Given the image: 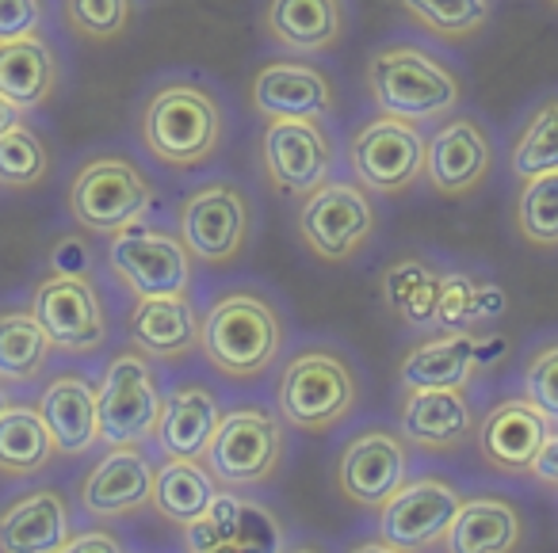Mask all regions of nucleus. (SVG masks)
<instances>
[{
	"mask_svg": "<svg viewBox=\"0 0 558 553\" xmlns=\"http://www.w3.org/2000/svg\"><path fill=\"white\" fill-rule=\"evenodd\" d=\"M65 207L81 230L116 237L119 230L146 218V210L154 207V184L131 157L100 153L73 172Z\"/></svg>",
	"mask_w": 558,
	"mask_h": 553,
	"instance_id": "39448f33",
	"label": "nucleus"
},
{
	"mask_svg": "<svg viewBox=\"0 0 558 553\" xmlns=\"http://www.w3.org/2000/svg\"><path fill=\"white\" fill-rule=\"evenodd\" d=\"M478 420L463 390H405L398 408V435L428 454L459 451Z\"/></svg>",
	"mask_w": 558,
	"mask_h": 553,
	"instance_id": "412c9836",
	"label": "nucleus"
},
{
	"mask_svg": "<svg viewBox=\"0 0 558 553\" xmlns=\"http://www.w3.org/2000/svg\"><path fill=\"white\" fill-rule=\"evenodd\" d=\"M70 542V504L58 489H35L0 512V553H58Z\"/></svg>",
	"mask_w": 558,
	"mask_h": 553,
	"instance_id": "a878e982",
	"label": "nucleus"
},
{
	"mask_svg": "<svg viewBox=\"0 0 558 553\" xmlns=\"http://www.w3.org/2000/svg\"><path fill=\"white\" fill-rule=\"evenodd\" d=\"M54 352L47 329L32 309H0V382H35Z\"/></svg>",
	"mask_w": 558,
	"mask_h": 553,
	"instance_id": "7c9ffc66",
	"label": "nucleus"
},
{
	"mask_svg": "<svg viewBox=\"0 0 558 553\" xmlns=\"http://www.w3.org/2000/svg\"><path fill=\"white\" fill-rule=\"evenodd\" d=\"M288 553H322L318 545H295V550H288Z\"/></svg>",
	"mask_w": 558,
	"mask_h": 553,
	"instance_id": "09e8293b",
	"label": "nucleus"
},
{
	"mask_svg": "<svg viewBox=\"0 0 558 553\" xmlns=\"http://www.w3.org/2000/svg\"><path fill=\"white\" fill-rule=\"evenodd\" d=\"M12 405V397H9V390H4V382H0V413Z\"/></svg>",
	"mask_w": 558,
	"mask_h": 553,
	"instance_id": "de8ad7c7",
	"label": "nucleus"
},
{
	"mask_svg": "<svg viewBox=\"0 0 558 553\" xmlns=\"http://www.w3.org/2000/svg\"><path fill=\"white\" fill-rule=\"evenodd\" d=\"M43 24V0H0V42L35 35Z\"/></svg>",
	"mask_w": 558,
	"mask_h": 553,
	"instance_id": "79ce46f5",
	"label": "nucleus"
},
{
	"mask_svg": "<svg viewBox=\"0 0 558 553\" xmlns=\"http://www.w3.org/2000/svg\"><path fill=\"white\" fill-rule=\"evenodd\" d=\"M349 553H405V550H398V545H390V542H383V538H379V542H356Z\"/></svg>",
	"mask_w": 558,
	"mask_h": 553,
	"instance_id": "49530a36",
	"label": "nucleus"
},
{
	"mask_svg": "<svg viewBox=\"0 0 558 553\" xmlns=\"http://www.w3.org/2000/svg\"><path fill=\"white\" fill-rule=\"evenodd\" d=\"M24 115H27V111L20 108V103H12L9 96L0 93V134H9L12 126H20V123H24Z\"/></svg>",
	"mask_w": 558,
	"mask_h": 553,
	"instance_id": "a18cd8bd",
	"label": "nucleus"
},
{
	"mask_svg": "<svg viewBox=\"0 0 558 553\" xmlns=\"http://www.w3.org/2000/svg\"><path fill=\"white\" fill-rule=\"evenodd\" d=\"M524 397L532 401L550 423H558V340H550L539 352L527 355Z\"/></svg>",
	"mask_w": 558,
	"mask_h": 553,
	"instance_id": "ea45409f",
	"label": "nucleus"
},
{
	"mask_svg": "<svg viewBox=\"0 0 558 553\" xmlns=\"http://www.w3.org/2000/svg\"><path fill=\"white\" fill-rule=\"evenodd\" d=\"M517 230L527 245L558 248V169L524 180L517 195Z\"/></svg>",
	"mask_w": 558,
	"mask_h": 553,
	"instance_id": "c9c22d12",
	"label": "nucleus"
},
{
	"mask_svg": "<svg viewBox=\"0 0 558 553\" xmlns=\"http://www.w3.org/2000/svg\"><path fill=\"white\" fill-rule=\"evenodd\" d=\"M509 164L520 180L558 169V96L543 100L527 115V123L520 126L517 142L509 149Z\"/></svg>",
	"mask_w": 558,
	"mask_h": 553,
	"instance_id": "f704fd0d",
	"label": "nucleus"
},
{
	"mask_svg": "<svg viewBox=\"0 0 558 553\" xmlns=\"http://www.w3.org/2000/svg\"><path fill=\"white\" fill-rule=\"evenodd\" d=\"M360 401V378L333 347H306L288 359L276 385L279 420L306 435H326L352 416Z\"/></svg>",
	"mask_w": 558,
	"mask_h": 553,
	"instance_id": "20e7f679",
	"label": "nucleus"
},
{
	"mask_svg": "<svg viewBox=\"0 0 558 553\" xmlns=\"http://www.w3.org/2000/svg\"><path fill=\"white\" fill-rule=\"evenodd\" d=\"M62 16L70 24V32L108 42L131 27L134 0H62Z\"/></svg>",
	"mask_w": 558,
	"mask_h": 553,
	"instance_id": "4c0bfd02",
	"label": "nucleus"
},
{
	"mask_svg": "<svg viewBox=\"0 0 558 553\" xmlns=\"http://www.w3.org/2000/svg\"><path fill=\"white\" fill-rule=\"evenodd\" d=\"M459 504H463V496L444 477L402 481V489L379 507V538L405 553L433 550L444 542Z\"/></svg>",
	"mask_w": 558,
	"mask_h": 553,
	"instance_id": "4468645a",
	"label": "nucleus"
},
{
	"mask_svg": "<svg viewBox=\"0 0 558 553\" xmlns=\"http://www.w3.org/2000/svg\"><path fill=\"white\" fill-rule=\"evenodd\" d=\"M283 317L264 294L226 291L199 317V352L222 378L253 382L283 352Z\"/></svg>",
	"mask_w": 558,
	"mask_h": 553,
	"instance_id": "f03ea898",
	"label": "nucleus"
},
{
	"mask_svg": "<svg viewBox=\"0 0 558 553\" xmlns=\"http://www.w3.org/2000/svg\"><path fill=\"white\" fill-rule=\"evenodd\" d=\"M126 336L142 355L157 362H177L199 347V317L192 294H161L138 298L126 317Z\"/></svg>",
	"mask_w": 558,
	"mask_h": 553,
	"instance_id": "5701e85b",
	"label": "nucleus"
},
{
	"mask_svg": "<svg viewBox=\"0 0 558 553\" xmlns=\"http://www.w3.org/2000/svg\"><path fill=\"white\" fill-rule=\"evenodd\" d=\"M50 275H81L88 279V271H93V248H88L85 237H77V233H65V237H58L54 245H50Z\"/></svg>",
	"mask_w": 558,
	"mask_h": 553,
	"instance_id": "a19ab883",
	"label": "nucleus"
},
{
	"mask_svg": "<svg viewBox=\"0 0 558 553\" xmlns=\"http://www.w3.org/2000/svg\"><path fill=\"white\" fill-rule=\"evenodd\" d=\"M180 237L195 260L226 268L253 237V202L230 180H207L180 207Z\"/></svg>",
	"mask_w": 558,
	"mask_h": 553,
	"instance_id": "9b49d317",
	"label": "nucleus"
},
{
	"mask_svg": "<svg viewBox=\"0 0 558 553\" xmlns=\"http://www.w3.org/2000/svg\"><path fill=\"white\" fill-rule=\"evenodd\" d=\"M550 4H558V0H550Z\"/></svg>",
	"mask_w": 558,
	"mask_h": 553,
	"instance_id": "8fccbe9b",
	"label": "nucleus"
},
{
	"mask_svg": "<svg viewBox=\"0 0 558 553\" xmlns=\"http://www.w3.org/2000/svg\"><path fill=\"white\" fill-rule=\"evenodd\" d=\"M222 420L218 393L199 382H184L165 393L161 423H157V446L169 458H203Z\"/></svg>",
	"mask_w": 558,
	"mask_h": 553,
	"instance_id": "393cba45",
	"label": "nucleus"
},
{
	"mask_svg": "<svg viewBox=\"0 0 558 553\" xmlns=\"http://www.w3.org/2000/svg\"><path fill=\"white\" fill-rule=\"evenodd\" d=\"M47 420L58 454L81 458L100 443V413H96V385L81 374H58L47 382L35 405Z\"/></svg>",
	"mask_w": 558,
	"mask_h": 553,
	"instance_id": "b1692460",
	"label": "nucleus"
},
{
	"mask_svg": "<svg viewBox=\"0 0 558 553\" xmlns=\"http://www.w3.org/2000/svg\"><path fill=\"white\" fill-rule=\"evenodd\" d=\"M405 12L440 39H474L494 16V0H402Z\"/></svg>",
	"mask_w": 558,
	"mask_h": 553,
	"instance_id": "e433bc0d",
	"label": "nucleus"
},
{
	"mask_svg": "<svg viewBox=\"0 0 558 553\" xmlns=\"http://www.w3.org/2000/svg\"><path fill=\"white\" fill-rule=\"evenodd\" d=\"M260 164L271 187L306 195L333 176V134L322 126V119H268L260 134Z\"/></svg>",
	"mask_w": 558,
	"mask_h": 553,
	"instance_id": "f8f14e48",
	"label": "nucleus"
},
{
	"mask_svg": "<svg viewBox=\"0 0 558 553\" xmlns=\"http://www.w3.org/2000/svg\"><path fill=\"white\" fill-rule=\"evenodd\" d=\"M428 138L417 123L398 115H375L349 138V164L375 195H405L425 176Z\"/></svg>",
	"mask_w": 558,
	"mask_h": 553,
	"instance_id": "1a4fd4ad",
	"label": "nucleus"
},
{
	"mask_svg": "<svg viewBox=\"0 0 558 553\" xmlns=\"http://www.w3.org/2000/svg\"><path fill=\"white\" fill-rule=\"evenodd\" d=\"M58 54L39 32L24 35V39L0 42V93L24 111L47 108L50 96L58 93Z\"/></svg>",
	"mask_w": 558,
	"mask_h": 553,
	"instance_id": "bb28decb",
	"label": "nucleus"
},
{
	"mask_svg": "<svg viewBox=\"0 0 558 553\" xmlns=\"http://www.w3.org/2000/svg\"><path fill=\"white\" fill-rule=\"evenodd\" d=\"M215 496L218 481L203 458H169L154 474V507L177 527H192Z\"/></svg>",
	"mask_w": 558,
	"mask_h": 553,
	"instance_id": "c85d7f7f",
	"label": "nucleus"
},
{
	"mask_svg": "<svg viewBox=\"0 0 558 553\" xmlns=\"http://www.w3.org/2000/svg\"><path fill=\"white\" fill-rule=\"evenodd\" d=\"M367 93L383 115L410 123H444L463 103V81L421 47L390 42L367 58Z\"/></svg>",
	"mask_w": 558,
	"mask_h": 553,
	"instance_id": "7ed1b4c3",
	"label": "nucleus"
},
{
	"mask_svg": "<svg viewBox=\"0 0 558 553\" xmlns=\"http://www.w3.org/2000/svg\"><path fill=\"white\" fill-rule=\"evenodd\" d=\"M524 538V519L501 496L463 500L444 534L448 553H512Z\"/></svg>",
	"mask_w": 558,
	"mask_h": 553,
	"instance_id": "cd10ccee",
	"label": "nucleus"
},
{
	"mask_svg": "<svg viewBox=\"0 0 558 553\" xmlns=\"http://www.w3.org/2000/svg\"><path fill=\"white\" fill-rule=\"evenodd\" d=\"M494 172V146L478 119L448 115L436 126L425 157V180L444 199H463L478 192Z\"/></svg>",
	"mask_w": 558,
	"mask_h": 553,
	"instance_id": "a211bd4d",
	"label": "nucleus"
},
{
	"mask_svg": "<svg viewBox=\"0 0 558 553\" xmlns=\"http://www.w3.org/2000/svg\"><path fill=\"white\" fill-rule=\"evenodd\" d=\"M154 462L142 446H108L81 481V504L96 519H131L154 507Z\"/></svg>",
	"mask_w": 558,
	"mask_h": 553,
	"instance_id": "6ab92c4d",
	"label": "nucleus"
},
{
	"mask_svg": "<svg viewBox=\"0 0 558 553\" xmlns=\"http://www.w3.org/2000/svg\"><path fill=\"white\" fill-rule=\"evenodd\" d=\"M58 553H123V542L111 530H85V534H70V542Z\"/></svg>",
	"mask_w": 558,
	"mask_h": 553,
	"instance_id": "37998d69",
	"label": "nucleus"
},
{
	"mask_svg": "<svg viewBox=\"0 0 558 553\" xmlns=\"http://www.w3.org/2000/svg\"><path fill=\"white\" fill-rule=\"evenodd\" d=\"M532 477H535V481H543V484H550V489L558 492V431H550L547 443H543V451L535 454Z\"/></svg>",
	"mask_w": 558,
	"mask_h": 553,
	"instance_id": "c03bdc74",
	"label": "nucleus"
},
{
	"mask_svg": "<svg viewBox=\"0 0 558 553\" xmlns=\"http://www.w3.org/2000/svg\"><path fill=\"white\" fill-rule=\"evenodd\" d=\"M108 263L116 279L134 298H161V294H192L195 256L180 233L154 225H126L111 237Z\"/></svg>",
	"mask_w": 558,
	"mask_h": 553,
	"instance_id": "9d476101",
	"label": "nucleus"
},
{
	"mask_svg": "<svg viewBox=\"0 0 558 553\" xmlns=\"http://www.w3.org/2000/svg\"><path fill=\"white\" fill-rule=\"evenodd\" d=\"M165 393L157 367L138 347L119 352L104 367L96 385V413H100V443L108 446H146L157 439Z\"/></svg>",
	"mask_w": 558,
	"mask_h": 553,
	"instance_id": "423d86ee",
	"label": "nucleus"
},
{
	"mask_svg": "<svg viewBox=\"0 0 558 553\" xmlns=\"http://www.w3.org/2000/svg\"><path fill=\"white\" fill-rule=\"evenodd\" d=\"M260 27L271 42L291 54H329L344 39L349 9L344 0H268L260 12Z\"/></svg>",
	"mask_w": 558,
	"mask_h": 553,
	"instance_id": "4be33fe9",
	"label": "nucleus"
},
{
	"mask_svg": "<svg viewBox=\"0 0 558 553\" xmlns=\"http://www.w3.org/2000/svg\"><path fill=\"white\" fill-rule=\"evenodd\" d=\"M509 352V340L474 336V332H440L421 340L398 367L402 390H466L474 370L497 362Z\"/></svg>",
	"mask_w": 558,
	"mask_h": 553,
	"instance_id": "f3484780",
	"label": "nucleus"
},
{
	"mask_svg": "<svg viewBox=\"0 0 558 553\" xmlns=\"http://www.w3.org/2000/svg\"><path fill=\"white\" fill-rule=\"evenodd\" d=\"M32 314L47 329L50 344L65 355H93L108 340V314L100 291L81 275H47L35 286Z\"/></svg>",
	"mask_w": 558,
	"mask_h": 553,
	"instance_id": "ddd939ff",
	"label": "nucleus"
},
{
	"mask_svg": "<svg viewBox=\"0 0 558 553\" xmlns=\"http://www.w3.org/2000/svg\"><path fill=\"white\" fill-rule=\"evenodd\" d=\"M138 142L157 164L199 169L222 149L226 111L207 85L192 77H169L142 103Z\"/></svg>",
	"mask_w": 558,
	"mask_h": 553,
	"instance_id": "f257e3e1",
	"label": "nucleus"
},
{
	"mask_svg": "<svg viewBox=\"0 0 558 553\" xmlns=\"http://www.w3.org/2000/svg\"><path fill=\"white\" fill-rule=\"evenodd\" d=\"M283 454H288V439L279 416L260 405H241L233 413H222L203 462L218 484L248 489V484H268L283 466Z\"/></svg>",
	"mask_w": 558,
	"mask_h": 553,
	"instance_id": "0eeeda50",
	"label": "nucleus"
},
{
	"mask_svg": "<svg viewBox=\"0 0 558 553\" xmlns=\"http://www.w3.org/2000/svg\"><path fill=\"white\" fill-rule=\"evenodd\" d=\"M440 286H444V271L428 268L417 256H405V260L390 263L383 271V298L413 329H433L436 306H440Z\"/></svg>",
	"mask_w": 558,
	"mask_h": 553,
	"instance_id": "2f4dec72",
	"label": "nucleus"
},
{
	"mask_svg": "<svg viewBox=\"0 0 558 553\" xmlns=\"http://www.w3.org/2000/svg\"><path fill=\"white\" fill-rule=\"evenodd\" d=\"M203 553H283V527H279V519L264 504L245 500V515H241L238 534L230 542Z\"/></svg>",
	"mask_w": 558,
	"mask_h": 553,
	"instance_id": "58836bf2",
	"label": "nucleus"
},
{
	"mask_svg": "<svg viewBox=\"0 0 558 553\" xmlns=\"http://www.w3.org/2000/svg\"><path fill=\"white\" fill-rule=\"evenodd\" d=\"M375 202L364 184L329 176L322 187L303 195L299 202V237L318 260L326 263H349L375 233Z\"/></svg>",
	"mask_w": 558,
	"mask_h": 553,
	"instance_id": "6e6552de",
	"label": "nucleus"
},
{
	"mask_svg": "<svg viewBox=\"0 0 558 553\" xmlns=\"http://www.w3.org/2000/svg\"><path fill=\"white\" fill-rule=\"evenodd\" d=\"M248 103L264 119H326L337 108V88L306 58H271L248 81Z\"/></svg>",
	"mask_w": 558,
	"mask_h": 553,
	"instance_id": "dca6fc26",
	"label": "nucleus"
},
{
	"mask_svg": "<svg viewBox=\"0 0 558 553\" xmlns=\"http://www.w3.org/2000/svg\"><path fill=\"white\" fill-rule=\"evenodd\" d=\"M505 314V291L494 283H478V279L451 271L444 275L440 286V306H436L433 329L440 332H474L478 324L494 321Z\"/></svg>",
	"mask_w": 558,
	"mask_h": 553,
	"instance_id": "473e14b6",
	"label": "nucleus"
},
{
	"mask_svg": "<svg viewBox=\"0 0 558 553\" xmlns=\"http://www.w3.org/2000/svg\"><path fill=\"white\" fill-rule=\"evenodd\" d=\"M405 469H410L405 439L387 428H367L337 458V484H341V496L349 504L364 507V512H379L402 489Z\"/></svg>",
	"mask_w": 558,
	"mask_h": 553,
	"instance_id": "2eb2a0df",
	"label": "nucleus"
},
{
	"mask_svg": "<svg viewBox=\"0 0 558 553\" xmlns=\"http://www.w3.org/2000/svg\"><path fill=\"white\" fill-rule=\"evenodd\" d=\"M550 435V420L527 397L497 401L474 428L478 454L497 474H532L535 454Z\"/></svg>",
	"mask_w": 558,
	"mask_h": 553,
	"instance_id": "aec40b11",
	"label": "nucleus"
},
{
	"mask_svg": "<svg viewBox=\"0 0 558 553\" xmlns=\"http://www.w3.org/2000/svg\"><path fill=\"white\" fill-rule=\"evenodd\" d=\"M50 146L35 126L20 123L9 134H0V187L9 192H35L50 176Z\"/></svg>",
	"mask_w": 558,
	"mask_h": 553,
	"instance_id": "72a5a7b5",
	"label": "nucleus"
},
{
	"mask_svg": "<svg viewBox=\"0 0 558 553\" xmlns=\"http://www.w3.org/2000/svg\"><path fill=\"white\" fill-rule=\"evenodd\" d=\"M58 443L47 420L32 405H9L0 413V477H35L54 462Z\"/></svg>",
	"mask_w": 558,
	"mask_h": 553,
	"instance_id": "c756f323",
	"label": "nucleus"
}]
</instances>
